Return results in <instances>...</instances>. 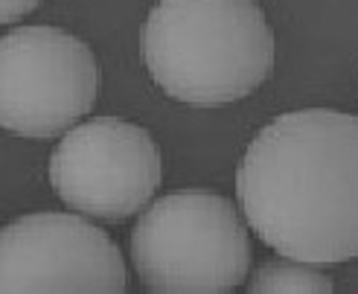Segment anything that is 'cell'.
Listing matches in <instances>:
<instances>
[{"mask_svg": "<svg viewBox=\"0 0 358 294\" xmlns=\"http://www.w3.org/2000/svg\"><path fill=\"white\" fill-rule=\"evenodd\" d=\"M236 198L268 248L309 265L358 256V117L306 108L268 122L236 172Z\"/></svg>", "mask_w": 358, "mask_h": 294, "instance_id": "1", "label": "cell"}, {"mask_svg": "<svg viewBox=\"0 0 358 294\" xmlns=\"http://www.w3.org/2000/svg\"><path fill=\"white\" fill-rule=\"evenodd\" d=\"M143 62L172 99L227 105L268 79L274 32L257 0H157L143 24Z\"/></svg>", "mask_w": 358, "mask_h": 294, "instance_id": "2", "label": "cell"}, {"mask_svg": "<svg viewBox=\"0 0 358 294\" xmlns=\"http://www.w3.org/2000/svg\"><path fill=\"white\" fill-rule=\"evenodd\" d=\"M143 286L157 294H222L248 277L250 239L224 195L187 190L157 198L131 233Z\"/></svg>", "mask_w": 358, "mask_h": 294, "instance_id": "3", "label": "cell"}, {"mask_svg": "<svg viewBox=\"0 0 358 294\" xmlns=\"http://www.w3.org/2000/svg\"><path fill=\"white\" fill-rule=\"evenodd\" d=\"M91 47L56 27H17L0 41V122L21 137L70 132L96 102Z\"/></svg>", "mask_w": 358, "mask_h": 294, "instance_id": "4", "label": "cell"}, {"mask_svg": "<svg viewBox=\"0 0 358 294\" xmlns=\"http://www.w3.org/2000/svg\"><path fill=\"white\" fill-rule=\"evenodd\" d=\"M164 178L146 128L96 117L70 128L50 158V183L67 207L99 222H122L152 201Z\"/></svg>", "mask_w": 358, "mask_h": 294, "instance_id": "5", "label": "cell"}, {"mask_svg": "<svg viewBox=\"0 0 358 294\" xmlns=\"http://www.w3.org/2000/svg\"><path fill=\"white\" fill-rule=\"evenodd\" d=\"M129 274L111 236L82 216L32 213L0 233V291L120 294Z\"/></svg>", "mask_w": 358, "mask_h": 294, "instance_id": "6", "label": "cell"}, {"mask_svg": "<svg viewBox=\"0 0 358 294\" xmlns=\"http://www.w3.org/2000/svg\"><path fill=\"white\" fill-rule=\"evenodd\" d=\"M250 294H329L332 280L309 262H268L248 286Z\"/></svg>", "mask_w": 358, "mask_h": 294, "instance_id": "7", "label": "cell"}, {"mask_svg": "<svg viewBox=\"0 0 358 294\" xmlns=\"http://www.w3.org/2000/svg\"><path fill=\"white\" fill-rule=\"evenodd\" d=\"M41 0H0V21L3 24H15L17 18H24L27 12H32Z\"/></svg>", "mask_w": 358, "mask_h": 294, "instance_id": "8", "label": "cell"}]
</instances>
